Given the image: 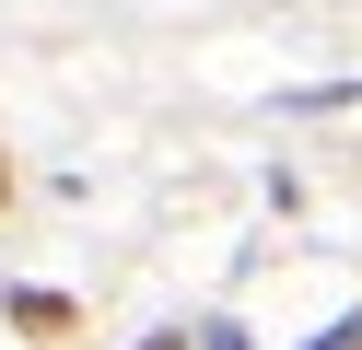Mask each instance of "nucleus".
<instances>
[{"mask_svg": "<svg viewBox=\"0 0 362 350\" xmlns=\"http://www.w3.org/2000/svg\"><path fill=\"white\" fill-rule=\"evenodd\" d=\"M315 350H362V315H339V327H327V339H315Z\"/></svg>", "mask_w": 362, "mask_h": 350, "instance_id": "f257e3e1", "label": "nucleus"}, {"mask_svg": "<svg viewBox=\"0 0 362 350\" xmlns=\"http://www.w3.org/2000/svg\"><path fill=\"white\" fill-rule=\"evenodd\" d=\"M199 350H245V327H211V339H199Z\"/></svg>", "mask_w": 362, "mask_h": 350, "instance_id": "f03ea898", "label": "nucleus"}, {"mask_svg": "<svg viewBox=\"0 0 362 350\" xmlns=\"http://www.w3.org/2000/svg\"><path fill=\"white\" fill-rule=\"evenodd\" d=\"M0 199H12V163H0Z\"/></svg>", "mask_w": 362, "mask_h": 350, "instance_id": "7ed1b4c3", "label": "nucleus"}]
</instances>
